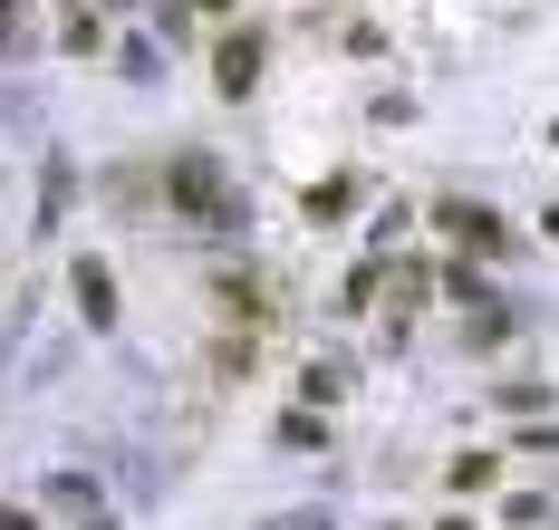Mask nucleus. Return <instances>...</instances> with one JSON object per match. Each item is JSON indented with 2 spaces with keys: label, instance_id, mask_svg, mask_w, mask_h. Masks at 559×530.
<instances>
[{
  "label": "nucleus",
  "instance_id": "6",
  "mask_svg": "<svg viewBox=\"0 0 559 530\" xmlns=\"http://www.w3.org/2000/svg\"><path fill=\"white\" fill-rule=\"evenodd\" d=\"M116 68H126V77H135V87H155V77H165V59H155V49H145V39H126V49H116Z\"/></svg>",
  "mask_w": 559,
  "mask_h": 530
},
{
  "label": "nucleus",
  "instance_id": "3",
  "mask_svg": "<svg viewBox=\"0 0 559 530\" xmlns=\"http://www.w3.org/2000/svg\"><path fill=\"white\" fill-rule=\"evenodd\" d=\"M213 77H223V97H251V77H261V39H251V29H231L223 59H213Z\"/></svg>",
  "mask_w": 559,
  "mask_h": 530
},
{
  "label": "nucleus",
  "instance_id": "1",
  "mask_svg": "<svg viewBox=\"0 0 559 530\" xmlns=\"http://www.w3.org/2000/svg\"><path fill=\"white\" fill-rule=\"evenodd\" d=\"M174 203L203 222V232H241V193H231V174L213 165V155H174Z\"/></svg>",
  "mask_w": 559,
  "mask_h": 530
},
{
  "label": "nucleus",
  "instance_id": "4",
  "mask_svg": "<svg viewBox=\"0 0 559 530\" xmlns=\"http://www.w3.org/2000/svg\"><path fill=\"white\" fill-rule=\"evenodd\" d=\"M435 222H444V232L463 241V251H502V222H492V213H483V203H444V213H435Z\"/></svg>",
  "mask_w": 559,
  "mask_h": 530
},
{
  "label": "nucleus",
  "instance_id": "2",
  "mask_svg": "<svg viewBox=\"0 0 559 530\" xmlns=\"http://www.w3.org/2000/svg\"><path fill=\"white\" fill-rule=\"evenodd\" d=\"M68 290H78V318L87 328H116V270L87 251V261H68Z\"/></svg>",
  "mask_w": 559,
  "mask_h": 530
},
{
  "label": "nucleus",
  "instance_id": "7",
  "mask_svg": "<svg viewBox=\"0 0 559 530\" xmlns=\"http://www.w3.org/2000/svg\"><path fill=\"white\" fill-rule=\"evenodd\" d=\"M0 530H39V521H29V511H0Z\"/></svg>",
  "mask_w": 559,
  "mask_h": 530
},
{
  "label": "nucleus",
  "instance_id": "8",
  "mask_svg": "<svg viewBox=\"0 0 559 530\" xmlns=\"http://www.w3.org/2000/svg\"><path fill=\"white\" fill-rule=\"evenodd\" d=\"M444 530H463V521H444Z\"/></svg>",
  "mask_w": 559,
  "mask_h": 530
},
{
  "label": "nucleus",
  "instance_id": "5",
  "mask_svg": "<svg viewBox=\"0 0 559 530\" xmlns=\"http://www.w3.org/2000/svg\"><path fill=\"white\" fill-rule=\"evenodd\" d=\"M39 49V20H29V0H0V59H29Z\"/></svg>",
  "mask_w": 559,
  "mask_h": 530
},
{
  "label": "nucleus",
  "instance_id": "9",
  "mask_svg": "<svg viewBox=\"0 0 559 530\" xmlns=\"http://www.w3.org/2000/svg\"><path fill=\"white\" fill-rule=\"evenodd\" d=\"M116 10H126V0H116Z\"/></svg>",
  "mask_w": 559,
  "mask_h": 530
}]
</instances>
